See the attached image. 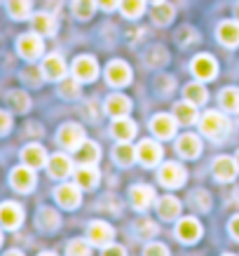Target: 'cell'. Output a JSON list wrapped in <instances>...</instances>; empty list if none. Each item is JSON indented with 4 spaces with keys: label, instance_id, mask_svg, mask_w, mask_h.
<instances>
[{
    "label": "cell",
    "instance_id": "obj_35",
    "mask_svg": "<svg viewBox=\"0 0 239 256\" xmlns=\"http://www.w3.org/2000/svg\"><path fill=\"white\" fill-rule=\"evenodd\" d=\"M94 10H96V0H73V14H75L80 22L92 19Z\"/></svg>",
    "mask_w": 239,
    "mask_h": 256
},
{
    "label": "cell",
    "instance_id": "obj_52",
    "mask_svg": "<svg viewBox=\"0 0 239 256\" xmlns=\"http://www.w3.org/2000/svg\"><path fill=\"white\" fill-rule=\"evenodd\" d=\"M150 2H162V0H150Z\"/></svg>",
    "mask_w": 239,
    "mask_h": 256
},
{
    "label": "cell",
    "instance_id": "obj_18",
    "mask_svg": "<svg viewBox=\"0 0 239 256\" xmlns=\"http://www.w3.org/2000/svg\"><path fill=\"white\" fill-rule=\"evenodd\" d=\"M47 170H49V176L52 178H66L73 172V162H70L68 156L63 153H56L47 160Z\"/></svg>",
    "mask_w": 239,
    "mask_h": 256
},
{
    "label": "cell",
    "instance_id": "obj_5",
    "mask_svg": "<svg viewBox=\"0 0 239 256\" xmlns=\"http://www.w3.org/2000/svg\"><path fill=\"white\" fill-rule=\"evenodd\" d=\"M160 184L167 188H178L185 184V178H188V174H185V170L181 167L178 162H164L162 167H160Z\"/></svg>",
    "mask_w": 239,
    "mask_h": 256
},
{
    "label": "cell",
    "instance_id": "obj_41",
    "mask_svg": "<svg viewBox=\"0 0 239 256\" xmlns=\"http://www.w3.org/2000/svg\"><path fill=\"white\" fill-rule=\"evenodd\" d=\"M70 256L73 254H82V256H87V254H92V247L87 244L85 240H70L68 242V249H66Z\"/></svg>",
    "mask_w": 239,
    "mask_h": 256
},
{
    "label": "cell",
    "instance_id": "obj_34",
    "mask_svg": "<svg viewBox=\"0 0 239 256\" xmlns=\"http://www.w3.org/2000/svg\"><path fill=\"white\" fill-rule=\"evenodd\" d=\"M218 101H221V106H223L225 110L237 113V110H239V90H237V87H228V90H223V92H221Z\"/></svg>",
    "mask_w": 239,
    "mask_h": 256
},
{
    "label": "cell",
    "instance_id": "obj_36",
    "mask_svg": "<svg viewBox=\"0 0 239 256\" xmlns=\"http://www.w3.org/2000/svg\"><path fill=\"white\" fill-rule=\"evenodd\" d=\"M59 94H61L63 99H80V94H82V90H80V80L73 76V78H63L61 85H59Z\"/></svg>",
    "mask_w": 239,
    "mask_h": 256
},
{
    "label": "cell",
    "instance_id": "obj_32",
    "mask_svg": "<svg viewBox=\"0 0 239 256\" xmlns=\"http://www.w3.org/2000/svg\"><path fill=\"white\" fill-rule=\"evenodd\" d=\"M150 16H153V22L157 26H167L174 19V5H169V2H155Z\"/></svg>",
    "mask_w": 239,
    "mask_h": 256
},
{
    "label": "cell",
    "instance_id": "obj_27",
    "mask_svg": "<svg viewBox=\"0 0 239 256\" xmlns=\"http://www.w3.org/2000/svg\"><path fill=\"white\" fill-rule=\"evenodd\" d=\"M35 221H38L40 230H45V233H52V230H56V228H59V224H61L59 214H56L52 207H42V210L38 212Z\"/></svg>",
    "mask_w": 239,
    "mask_h": 256
},
{
    "label": "cell",
    "instance_id": "obj_38",
    "mask_svg": "<svg viewBox=\"0 0 239 256\" xmlns=\"http://www.w3.org/2000/svg\"><path fill=\"white\" fill-rule=\"evenodd\" d=\"M120 10L127 19H136L146 10V0H120Z\"/></svg>",
    "mask_w": 239,
    "mask_h": 256
},
{
    "label": "cell",
    "instance_id": "obj_42",
    "mask_svg": "<svg viewBox=\"0 0 239 256\" xmlns=\"http://www.w3.org/2000/svg\"><path fill=\"white\" fill-rule=\"evenodd\" d=\"M136 233H139L141 238H153V235L157 233V226H155L153 221H139V224H136Z\"/></svg>",
    "mask_w": 239,
    "mask_h": 256
},
{
    "label": "cell",
    "instance_id": "obj_51",
    "mask_svg": "<svg viewBox=\"0 0 239 256\" xmlns=\"http://www.w3.org/2000/svg\"><path fill=\"white\" fill-rule=\"evenodd\" d=\"M235 160H237V167H239V153H237V158H235Z\"/></svg>",
    "mask_w": 239,
    "mask_h": 256
},
{
    "label": "cell",
    "instance_id": "obj_15",
    "mask_svg": "<svg viewBox=\"0 0 239 256\" xmlns=\"http://www.w3.org/2000/svg\"><path fill=\"white\" fill-rule=\"evenodd\" d=\"M99 181H101V174L94 164H80V167L75 170V184L82 188V190H92V188H96L99 186Z\"/></svg>",
    "mask_w": 239,
    "mask_h": 256
},
{
    "label": "cell",
    "instance_id": "obj_13",
    "mask_svg": "<svg viewBox=\"0 0 239 256\" xmlns=\"http://www.w3.org/2000/svg\"><path fill=\"white\" fill-rule=\"evenodd\" d=\"M237 160H232V158L228 156H221L214 160V176L218 178V181H223V184H230V181H235L237 178Z\"/></svg>",
    "mask_w": 239,
    "mask_h": 256
},
{
    "label": "cell",
    "instance_id": "obj_2",
    "mask_svg": "<svg viewBox=\"0 0 239 256\" xmlns=\"http://www.w3.org/2000/svg\"><path fill=\"white\" fill-rule=\"evenodd\" d=\"M16 50H19V54H21L23 59L33 62V59H38V56L42 54L45 45H42V38H40V33L33 31V33H23V36H19Z\"/></svg>",
    "mask_w": 239,
    "mask_h": 256
},
{
    "label": "cell",
    "instance_id": "obj_44",
    "mask_svg": "<svg viewBox=\"0 0 239 256\" xmlns=\"http://www.w3.org/2000/svg\"><path fill=\"white\" fill-rule=\"evenodd\" d=\"M40 73H42V70H35V68H28V70H23V82H28V85H35L38 87L40 82H42V78H38Z\"/></svg>",
    "mask_w": 239,
    "mask_h": 256
},
{
    "label": "cell",
    "instance_id": "obj_16",
    "mask_svg": "<svg viewBox=\"0 0 239 256\" xmlns=\"http://www.w3.org/2000/svg\"><path fill=\"white\" fill-rule=\"evenodd\" d=\"M42 78L47 80H63V76H66V62H63L59 54H49L42 62Z\"/></svg>",
    "mask_w": 239,
    "mask_h": 256
},
{
    "label": "cell",
    "instance_id": "obj_47",
    "mask_svg": "<svg viewBox=\"0 0 239 256\" xmlns=\"http://www.w3.org/2000/svg\"><path fill=\"white\" fill-rule=\"evenodd\" d=\"M96 5L106 12H113L115 8H120V0H96Z\"/></svg>",
    "mask_w": 239,
    "mask_h": 256
},
{
    "label": "cell",
    "instance_id": "obj_3",
    "mask_svg": "<svg viewBox=\"0 0 239 256\" xmlns=\"http://www.w3.org/2000/svg\"><path fill=\"white\" fill-rule=\"evenodd\" d=\"M35 172H33V167H28V164H21V167H14L12 170V174H9V184H12V188L14 190H19V193H31L33 186H35Z\"/></svg>",
    "mask_w": 239,
    "mask_h": 256
},
{
    "label": "cell",
    "instance_id": "obj_11",
    "mask_svg": "<svg viewBox=\"0 0 239 256\" xmlns=\"http://www.w3.org/2000/svg\"><path fill=\"white\" fill-rule=\"evenodd\" d=\"M106 80L115 87L129 85L131 82V68L124 62H117L115 59V62H110L108 66H106Z\"/></svg>",
    "mask_w": 239,
    "mask_h": 256
},
{
    "label": "cell",
    "instance_id": "obj_9",
    "mask_svg": "<svg viewBox=\"0 0 239 256\" xmlns=\"http://www.w3.org/2000/svg\"><path fill=\"white\" fill-rule=\"evenodd\" d=\"M176 124H178V120L174 116L160 113V116H155L153 120H150V130H153V134L157 139H174Z\"/></svg>",
    "mask_w": 239,
    "mask_h": 256
},
{
    "label": "cell",
    "instance_id": "obj_50",
    "mask_svg": "<svg viewBox=\"0 0 239 256\" xmlns=\"http://www.w3.org/2000/svg\"><path fill=\"white\" fill-rule=\"evenodd\" d=\"M235 12H237V16H239V2H237V8H235Z\"/></svg>",
    "mask_w": 239,
    "mask_h": 256
},
{
    "label": "cell",
    "instance_id": "obj_40",
    "mask_svg": "<svg viewBox=\"0 0 239 256\" xmlns=\"http://www.w3.org/2000/svg\"><path fill=\"white\" fill-rule=\"evenodd\" d=\"M190 202H193L195 210H200V212H209V210H211V195L204 193V190H195L193 198H190Z\"/></svg>",
    "mask_w": 239,
    "mask_h": 256
},
{
    "label": "cell",
    "instance_id": "obj_22",
    "mask_svg": "<svg viewBox=\"0 0 239 256\" xmlns=\"http://www.w3.org/2000/svg\"><path fill=\"white\" fill-rule=\"evenodd\" d=\"M113 235H115V230H113L108 224H103V221H92V224H89V242H92V244L106 247V244L113 240Z\"/></svg>",
    "mask_w": 239,
    "mask_h": 256
},
{
    "label": "cell",
    "instance_id": "obj_7",
    "mask_svg": "<svg viewBox=\"0 0 239 256\" xmlns=\"http://www.w3.org/2000/svg\"><path fill=\"white\" fill-rule=\"evenodd\" d=\"M23 221V210L16 202H2L0 204V226L7 230H16Z\"/></svg>",
    "mask_w": 239,
    "mask_h": 256
},
{
    "label": "cell",
    "instance_id": "obj_17",
    "mask_svg": "<svg viewBox=\"0 0 239 256\" xmlns=\"http://www.w3.org/2000/svg\"><path fill=\"white\" fill-rule=\"evenodd\" d=\"M176 150H178V156H183L185 160H195L202 150L200 136H195V134H183V136L176 141Z\"/></svg>",
    "mask_w": 239,
    "mask_h": 256
},
{
    "label": "cell",
    "instance_id": "obj_46",
    "mask_svg": "<svg viewBox=\"0 0 239 256\" xmlns=\"http://www.w3.org/2000/svg\"><path fill=\"white\" fill-rule=\"evenodd\" d=\"M9 127H12V118H9V113L7 110H0V136L7 134Z\"/></svg>",
    "mask_w": 239,
    "mask_h": 256
},
{
    "label": "cell",
    "instance_id": "obj_45",
    "mask_svg": "<svg viewBox=\"0 0 239 256\" xmlns=\"http://www.w3.org/2000/svg\"><path fill=\"white\" fill-rule=\"evenodd\" d=\"M155 87H157V92H160V94H167V92H171V90H174V80L167 78V76H160V78H157V82H155Z\"/></svg>",
    "mask_w": 239,
    "mask_h": 256
},
{
    "label": "cell",
    "instance_id": "obj_37",
    "mask_svg": "<svg viewBox=\"0 0 239 256\" xmlns=\"http://www.w3.org/2000/svg\"><path fill=\"white\" fill-rule=\"evenodd\" d=\"M7 106L14 110V113H26V110L31 108V99H28V94H23V92H9Z\"/></svg>",
    "mask_w": 239,
    "mask_h": 256
},
{
    "label": "cell",
    "instance_id": "obj_43",
    "mask_svg": "<svg viewBox=\"0 0 239 256\" xmlns=\"http://www.w3.org/2000/svg\"><path fill=\"white\" fill-rule=\"evenodd\" d=\"M143 254H160V256H167L169 254V249H167V244H162V242H150V244H146L143 247Z\"/></svg>",
    "mask_w": 239,
    "mask_h": 256
},
{
    "label": "cell",
    "instance_id": "obj_14",
    "mask_svg": "<svg viewBox=\"0 0 239 256\" xmlns=\"http://www.w3.org/2000/svg\"><path fill=\"white\" fill-rule=\"evenodd\" d=\"M176 235H178V240L181 242H197L202 238V226H200V221L195 216H185V218H181L178 221V226H176Z\"/></svg>",
    "mask_w": 239,
    "mask_h": 256
},
{
    "label": "cell",
    "instance_id": "obj_8",
    "mask_svg": "<svg viewBox=\"0 0 239 256\" xmlns=\"http://www.w3.org/2000/svg\"><path fill=\"white\" fill-rule=\"evenodd\" d=\"M136 158H139L146 167H155V164L162 160V146L153 139H143L139 146H136Z\"/></svg>",
    "mask_w": 239,
    "mask_h": 256
},
{
    "label": "cell",
    "instance_id": "obj_30",
    "mask_svg": "<svg viewBox=\"0 0 239 256\" xmlns=\"http://www.w3.org/2000/svg\"><path fill=\"white\" fill-rule=\"evenodd\" d=\"M183 94H185V99L190 101V104H195V106H202V104L209 101V92L202 82H190V85H185Z\"/></svg>",
    "mask_w": 239,
    "mask_h": 256
},
{
    "label": "cell",
    "instance_id": "obj_53",
    "mask_svg": "<svg viewBox=\"0 0 239 256\" xmlns=\"http://www.w3.org/2000/svg\"><path fill=\"white\" fill-rule=\"evenodd\" d=\"M0 244H2V233H0Z\"/></svg>",
    "mask_w": 239,
    "mask_h": 256
},
{
    "label": "cell",
    "instance_id": "obj_33",
    "mask_svg": "<svg viewBox=\"0 0 239 256\" xmlns=\"http://www.w3.org/2000/svg\"><path fill=\"white\" fill-rule=\"evenodd\" d=\"M7 12L12 19L21 22L31 14V0H7Z\"/></svg>",
    "mask_w": 239,
    "mask_h": 256
},
{
    "label": "cell",
    "instance_id": "obj_31",
    "mask_svg": "<svg viewBox=\"0 0 239 256\" xmlns=\"http://www.w3.org/2000/svg\"><path fill=\"white\" fill-rule=\"evenodd\" d=\"M115 160H117V164L129 167L134 160H139V158H136V148L131 146L129 141H120L115 146Z\"/></svg>",
    "mask_w": 239,
    "mask_h": 256
},
{
    "label": "cell",
    "instance_id": "obj_28",
    "mask_svg": "<svg viewBox=\"0 0 239 256\" xmlns=\"http://www.w3.org/2000/svg\"><path fill=\"white\" fill-rule=\"evenodd\" d=\"M33 22V31L40 33V36H54L56 33V22L52 14H47V12H38V14L31 19Z\"/></svg>",
    "mask_w": 239,
    "mask_h": 256
},
{
    "label": "cell",
    "instance_id": "obj_4",
    "mask_svg": "<svg viewBox=\"0 0 239 256\" xmlns=\"http://www.w3.org/2000/svg\"><path fill=\"white\" fill-rule=\"evenodd\" d=\"M73 76H75L80 82H94L96 76H99V64H96V59L89 54L77 56L75 62H73Z\"/></svg>",
    "mask_w": 239,
    "mask_h": 256
},
{
    "label": "cell",
    "instance_id": "obj_1",
    "mask_svg": "<svg viewBox=\"0 0 239 256\" xmlns=\"http://www.w3.org/2000/svg\"><path fill=\"white\" fill-rule=\"evenodd\" d=\"M200 130L204 136H209L211 141H223L230 132V122L223 113L218 110H207L204 116L200 118Z\"/></svg>",
    "mask_w": 239,
    "mask_h": 256
},
{
    "label": "cell",
    "instance_id": "obj_24",
    "mask_svg": "<svg viewBox=\"0 0 239 256\" xmlns=\"http://www.w3.org/2000/svg\"><path fill=\"white\" fill-rule=\"evenodd\" d=\"M131 110V101L124 94H110L106 99V113L113 118H122Z\"/></svg>",
    "mask_w": 239,
    "mask_h": 256
},
{
    "label": "cell",
    "instance_id": "obj_26",
    "mask_svg": "<svg viewBox=\"0 0 239 256\" xmlns=\"http://www.w3.org/2000/svg\"><path fill=\"white\" fill-rule=\"evenodd\" d=\"M157 214H160V218H164V221L176 218L178 214H181V202H178L174 195H164V198L157 200Z\"/></svg>",
    "mask_w": 239,
    "mask_h": 256
},
{
    "label": "cell",
    "instance_id": "obj_10",
    "mask_svg": "<svg viewBox=\"0 0 239 256\" xmlns=\"http://www.w3.org/2000/svg\"><path fill=\"white\" fill-rule=\"evenodd\" d=\"M82 141H85V130H82L80 124L68 122L59 130V144H61L66 150H75Z\"/></svg>",
    "mask_w": 239,
    "mask_h": 256
},
{
    "label": "cell",
    "instance_id": "obj_39",
    "mask_svg": "<svg viewBox=\"0 0 239 256\" xmlns=\"http://www.w3.org/2000/svg\"><path fill=\"white\" fill-rule=\"evenodd\" d=\"M167 59H169V54H167L164 47L155 45L148 50V64H150V66H162V64H167Z\"/></svg>",
    "mask_w": 239,
    "mask_h": 256
},
{
    "label": "cell",
    "instance_id": "obj_23",
    "mask_svg": "<svg viewBox=\"0 0 239 256\" xmlns=\"http://www.w3.org/2000/svg\"><path fill=\"white\" fill-rule=\"evenodd\" d=\"M221 45L225 47H237L239 45V22H223L216 31Z\"/></svg>",
    "mask_w": 239,
    "mask_h": 256
},
{
    "label": "cell",
    "instance_id": "obj_49",
    "mask_svg": "<svg viewBox=\"0 0 239 256\" xmlns=\"http://www.w3.org/2000/svg\"><path fill=\"white\" fill-rule=\"evenodd\" d=\"M103 254H106V256H110V254L124 256V254H127V252H124V249H122V247H108V244H106V247H103Z\"/></svg>",
    "mask_w": 239,
    "mask_h": 256
},
{
    "label": "cell",
    "instance_id": "obj_21",
    "mask_svg": "<svg viewBox=\"0 0 239 256\" xmlns=\"http://www.w3.org/2000/svg\"><path fill=\"white\" fill-rule=\"evenodd\" d=\"M21 160L23 164H28V167H33V170H40V167H45L47 164V153H45V148L38 146V144H31V146H26L21 150Z\"/></svg>",
    "mask_w": 239,
    "mask_h": 256
},
{
    "label": "cell",
    "instance_id": "obj_48",
    "mask_svg": "<svg viewBox=\"0 0 239 256\" xmlns=\"http://www.w3.org/2000/svg\"><path fill=\"white\" fill-rule=\"evenodd\" d=\"M230 233H232V238H237V240H239V214H237V216H232V221H230Z\"/></svg>",
    "mask_w": 239,
    "mask_h": 256
},
{
    "label": "cell",
    "instance_id": "obj_29",
    "mask_svg": "<svg viewBox=\"0 0 239 256\" xmlns=\"http://www.w3.org/2000/svg\"><path fill=\"white\" fill-rule=\"evenodd\" d=\"M174 118L178 120V124H193L195 120H197V108H195V104H190L188 99L176 104V106H174Z\"/></svg>",
    "mask_w": 239,
    "mask_h": 256
},
{
    "label": "cell",
    "instance_id": "obj_12",
    "mask_svg": "<svg viewBox=\"0 0 239 256\" xmlns=\"http://www.w3.org/2000/svg\"><path fill=\"white\" fill-rule=\"evenodd\" d=\"M193 73L197 80H214L218 73V64L211 54H197L193 62Z\"/></svg>",
    "mask_w": 239,
    "mask_h": 256
},
{
    "label": "cell",
    "instance_id": "obj_25",
    "mask_svg": "<svg viewBox=\"0 0 239 256\" xmlns=\"http://www.w3.org/2000/svg\"><path fill=\"white\" fill-rule=\"evenodd\" d=\"M113 136L117 141H131L136 136V122L129 120L127 116L115 118V122H113Z\"/></svg>",
    "mask_w": 239,
    "mask_h": 256
},
{
    "label": "cell",
    "instance_id": "obj_6",
    "mask_svg": "<svg viewBox=\"0 0 239 256\" xmlns=\"http://www.w3.org/2000/svg\"><path fill=\"white\" fill-rule=\"evenodd\" d=\"M80 190H82V188L77 186V184L75 186H73V184H61V186L56 188L54 198L63 210H77L80 202H82V193H80Z\"/></svg>",
    "mask_w": 239,
    "mask_h": 256
},
{
    "label": "cell",
    "instance_id": "obj_20",
    "mask_svg": "<svg viewBox=\"0 0 239 256\" xmlns=\"http://www.w3.org/2000/svg\"><path fill=\"white\" fill-rule=\"evenodd\" d=\"M155 200V190L150 186H146V184H136V186L131 188V204H134V210H148L150 204H153Z\"/></svg>",
    "mask_w": 239,
    "mask_h": 256
},
{
    "label": "cell",
    "instance_id": "obj_19",
    "mask_svg": "<svg viewBox=\"0 0 239 256\" xmlns=\"http://www.w3.org/2000/svg\"><path fill=\"white\" fill-rule=\"evenodd\" d=\"M73 156L80 164H96L101 158V150H99V144H94V141H82L80 146L73 150Z\"/></svg>",
    "mask_w": 239,
    "mask_h": 256
}]
</instances>
